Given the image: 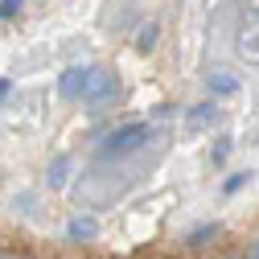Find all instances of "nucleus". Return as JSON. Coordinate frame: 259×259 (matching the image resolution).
<instances>
[{
  "instance_id": "nucleus-3",
  "label": "nucleus",
  "mask_w": 259,
  "mask_h": 259,
  "mask_svg": "<svg viewBox=\"0 0 259 259\" xmlns=\"http://www.w3.org/2000/svg\"><path fill=\"white\" fill-rule=\"evenodd\" d=\"M87 70H91V66H87ZM87 70L70 66L66 74H62V82H58V95H62V99H82V91H87Z\"/></svg>"
},
{
  "instance_id": "nucleus-9",
  "label": "nucleus",
  "mask_w": 259,
  "mask_h": 259,
  "mask_svg": "<svg viewBox=\"0 0 259 259\" xmlns=\"http://www.w3.org/2000/svg\"><path fill=\"white\" fill-rule=\"evenodd\" d=\"M218 231H222L218 222H202L198 231H189V239H185V247H193V251H198V247H206L210 239H218Z\"/></svg>"
},
{
  "instance_id": "nucleus-2",
  "label": "nucleus",
  "mask_w": 259,
  "mask_h": 259,
  "mask_svg": "<svg viewBox=\"0 0 259 259\" xmlns=\"http://www.w3.org/2000/svg\"><path fill=\"white\" fill-rule=\"evenodd\" d=\"M119 95V78L107 70V66H91L87 70V91H82V103L87 107H103Z\"/></svg>"
},
{
  "instance_id": "nucleus-13",
  "label": "nucleus",
  "mask_w": 259,
  "mask_h": 259,
  "mask_svg": "<svg viewBox=\"0 0 259 259\" xmlns=\"http://www.w3.org/2000/svg\"><path fill=\"white\" fill-rule=\"evenodd\" d=\"M0 95H9V78H0Z\"/></svg>"
},
{
  "instance_id": "nucleus-4",
  "label": "nucleus",
  "mask_w": 259,
  "mask_h": 259,
  "mask_svg": "<svg viewBox=\"0 0 259 259\" xmlns=\"http://www.w3.org/2000/svg\"><path fill=\"white\" fill-rule=\"evenodd\" d=\"M218 103H198V107H193L189 111V119H185V127H189V132H206V127L210 123H218Z\"/></svg>"
},
{
  "instance_id": "nucleus-12",
  "label": "nucleus",
  "mask_w": 259,
  "mask_h": 259,
  "mask_svg": "<svg viewBox=\"0 0 259 259\" xmlns=\"http://www.w3.org/2000/svg\"><path fill=\"white\" fill-rule=\"evenodd\" d=\"M21 5H25V0H0V21H13L21 13Z\"/></svg>"
},
{
  "instance_id": "nucleus-10",
  "label": "nucleus",
  "mask_w": 259,
  "mask_h": 259,
  "mask_svg": "<svg viewBox=\"0 0 259 259\" xmlns=\"http://www.w3.org/2000/svg\"><path fill=\"white\" fill-rule=\"evenodd\" d=\"M251 177H255L251 169H243V173H231V177H226V181H222V193H239V189H243V185H247Z\"/></svg>"
},
{
  "instance_id": "nucleus-5",
  "label": "nucleus",
  "mask_w": 259,
  "mask_h": 259,
  "mask_svg": "<svg viewBox=\"0 0 259 259\" xmlns=\"http://www.w3.org/2000/svg\"><path fill=\"white\" fill-rule=\"evenodd\" d=\"M206 91L214 95V99H226V95H239V78H235L231 70H214V74L206 78Z\"/></svg>"
},
{
  "instance_id": "nucleus-14",
  "label": "nucleus",
  "mask_w": 259,
  "mask_h": 259,
  "mask_svg": "<svg viewBox=\"0 0 259 259\" xmlns=\"http://www.w3.org/2000/svg\"><path fill=\"white\" fill-rule=\"evenodd\" d=\"M247 259H259V243H255V247H251V255H247Z\"/></svg>"
},
{
  "instance_id": "nucleus-11",
  "label": "nucleus",
  "mask_w": 259,
  "mask_h": 259,
  "mask_svg": "<svg viewBox=\"0 0 259 259\" xmlns=\"http://www.w3.org/2000/svg\"><path fill=\"white\" fill-rule=\"evenodd\" d=\"M231 148H235V144H231V136H218V140H214V148H210V160H214V165H222V160L231 156Z\"/></svg>"
},
{
  "instance_id": "nucleus-1",
  "label": "nucleus",
  "mask_w": 259,
  "mask_h": 259,
  "mask_svg": "<svg viewBox=\"0 0 259 259\" xmlns=\"http://www.w3.org/2000/svg\"><path fill=\"white\" fill-rule=\"evenodd\" d=\"M152 140V123H123L103 140V156H123V152H136L140 144Z\"/></svg>"
},
{
  "instance_id": "nucleus-7",
  "label": "nucleus",
  "mask_w": 259,
  "mask_h": 259,
  "mask_svg": "<svg viewBox=\"0 0 259 259\" xmlns=\"http://www.w3.org/2000/svg\"><path fill=\"white\" fill-rule=\"evenodd\" d=\"M66 235H70V243H91L95 235H99V222L95 218H70V226H66Z\"/></svg>"
},
{
  "instance_id": "nucleus-8",
  "label": "nucleus",
  "mask_w": 259,
  "mask_h": 259,
  "mask_svg": "<svg viewBox=\"0 0 259 259\" xmlns=\"http://www.w3.org/2000/svg\"><path fill=\"white\" fill-rule=\"evenodd\" d=\"M156 41H160V21L140 25V33H136V50H140V54H148V50H156Z\"/></svg>"
},
{
  "instance_id": "nucleus-6",
  "label": "nucleus",
  "mask_w": 259,
  "mask_h": 259,
  "mask_svg": "<svg viewBox=\"0 0 259 259\" xmlns=\"http://www.w3.org/2000/svg\"><path fill=\"white\" fill-rule=\"evenodd\" d=\"M70 165H74V156H66V152L50 160V169H46V181H50V189H62V185H66V177H70Z\"/></svg>"
}]
</instances>
